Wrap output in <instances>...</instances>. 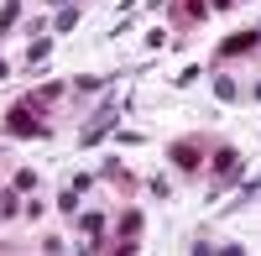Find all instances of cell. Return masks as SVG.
Masks as SVG:
<instances>
[{
  "label": "cell",
  "instance_id": "1",
  "mask_svg": "<svg viewBox=\"0 0 261 256\" xmlns=\"http://www.w3.org/2000/svg\"><path fill=\"white\" fill-rule=\"evenodd\" d=\"M6 125H11V136H42V120L32 115V105H16L6 115Z\"/></svg>",
  "mask_w": 261,
  "mask_h": 256
},
{
  "label": "cell",
  "instance_id": "2",
  "mask_svg": "<svg viewBox=\"0 0 261 256\" xmlns=\"http://www.w3.org/2000/svg\"><path fill=\"white\" fill-rule=\"evenodd\" d=\"M172 162H178L183 167V173H199V162H204V146L199 141H178V146H172V152H167Z\"/></svg>",
  "mask_w": 261,
  "mask_h": 256
},
{
  "label": "cell",
  "instance_id": "3",
  "mask_svg": "<svg viewBox=\"0 0 261 256\" xmlns=\"http://www.w3.org/2000/svg\"><path fill=\"white\" fill-rule=\"evenodd\" d=\"M209 167H214V173H220L225 183H235V178H241V152H235V146H220Z\"/></svg>",
  "mask_w": 261,
  "mask_h": 256
},
{
  "label": "cell",
  "instance_id": "4",
  "mask_svg": "<svg viewBox=\"0 0 261 256\" xmlns=\"http://www.w3.org/2000/svg\"><path fill=\"white\" fill-rule=\"evenodd\" d=\"M204 0H172V16H178V27H193V21H204Z\"/></svg>",
  "mask_w": 261,
  "mask_h": 256
},
{
  "label": "cell",
  "instance_id": "5",
  "mask_svg": "<svg viewBox=\"0 0 261 256\" xmlns=\"http://www.w3.org/2000/svg\"><path fill=\"white\" fill-rule=\"evenodd\" d=\"M256 42H261V32H235V37H225V47H220V53H225V58H241V53L256 47Z\"/></svg>",
  "mask_w": 261,
  "mask_h": 256
},
{
  "label": "cell",
  "instance_id": "6",
  "mask_svg": "<svg viewBox=\"0 0 261 256\" xmlns=\"http://www.w3.org/2000/svg\"><path fill=\"white\" fill-rule=\"evenodd\" d=\"M110 115H115V110H110V105H105V110H99V115H94L89 125H84V146H94V141H99L105 131H110Z\"/></svg>",
  "mask_w": 261,
  "mask_h": 256
},
{
  "label": "cell",
  "instance_id": "7",
  "mask_svg": "<svg viewBox=\"0 0 261 256\" xmlns=\"http://www.w3.org/2000/svg\"><path fill=\"white\" fill-rule=\"evenodd\" d=\"M120 236H125V246H130V241H136V236H141V215H136V209H130V215L120 220Z\"/></svg>",
  "mask_w": 261,
  "mask_h": 256
},
{
  "label": "cell",
  "instance_id": "8",
  "mask_svg": "<svg viewBox=\"0 0 261 256\" xmlns=\"http://www.w3.org/2000/svg\"><path fill=\"white\" fill-rule=\"evenodd\" d=\"M79 225H84V241H99V236H105V220H99V215H84Z\"/></svg>",
  "mask_w": 261,
  "mask_h": 256
},
{
  "label": "cell",
  "instance_id": "9",
  "mask_svg": "<svg viewBox=\"0 0 261 256\" xmlns=\"http://www.w3.org/2000/svg\"><path fill=\"white\" fill-rule=\"evenodd\" d=\"M58 209H63V215H73V209H79V188H63V194H58Z\"/></svg>",
  "mask_w": 261,
  "mask_h": 256
},
{
  "label": "cell",
  "instance_id": "10",
  "mask_svg": "<svg viewBox=\"0 0 261 256\" xmlns=\"http://www.w3.org/2000/svg\"><path fill=\"white\" fill-rule=\"evenodd\" d=\"M73 27H79V11L63 6V11H58V32H73Z\"/></svg>",
  "mask_w": 261,
  "mask_h": 256
},
{
  "label": "cell",
  "instance_id": "11",
  "mask_svg": "<svg viewBox=\"0 0 261 256\" xmlns=\"http://www.w3.org/2000/svg\"><path fill=\"white\" fill-rule=\"evenodd\" d=\"M16 16H21V6H16V0H6V11H0V32H6V27H11Z\"/></svg>",
  "mask_w": 261,
  "mask_h": 256
},
{
  "label": "cell",
  "instance_id": "12",
  "mask_svg": "<svg viewBox=\"0 0 261 256\" xmlns=\"http://www.w3.org/2000/svg\"><path fill=\"white\" fill-rule=\"evenodd\" d=\"M214 94H220V99H235V79H214Z\"/></svg>",
  "mask_w": 261,
  "mask_h": 256
},
{
  "label": "cell",
  "instance_id": "13",
  "mask_svg": "<svg viewBox=\"0 0 261 256\" xmlns=\"http://www.w3.org/2000/svg\"><path fill=\"white\" fill-rule=\"evenodd\" d=\"M209 6H214V11H230V6H235V0H209Z\"/></svg>",
  "mask_w": 261,
  "mask_h": 256
},
{
  "label": "cell",
  "instance_id": "14",
  "mask_svg": "<svg viewBox=\"0 0 261 256\" xmlns=\"http://www.w3.org/2000/svg\"><path fill=\"white\" fill-rule=\"evenodd\" d=\"M256 99H261V84H256Z\"/></svg>",
  "mask_w": 261,
  "mask_h": 256
}]
</instances>
